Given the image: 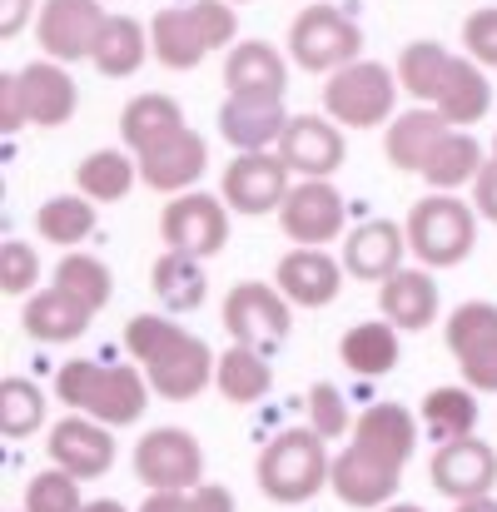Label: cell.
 <instances>
[{
	"mask_svg": "<svg viewBox=\"0 0 497 512\" xmlns=\"http://www.w3.org/2000/svg\"><path fill=\"white\" fill-rule=\"evenodd\" d=\"M50 458H55L60 473L90 483V478L110 473V463H115V438H110L105 423L75 413V418H60V423L50 428Z\"/></svg>",
	"mask_w": 497,
	"mask_h": 512,
	"instance_id": "18",
	"label": "cell"
},
{
	"mask_svg": "<svg viewBox=\"0 0 497 512\" xmlns=\"http://www.w3.org/2000/svg\"><path fill=\"white\" fill-rule=\"evenodd\" d=\"M174 130H184V110H179V100H169V95H135V100L125 105V115H120V135H125L130 155H140L145 145L165 140Z\"/></svg>",
	"mask_w": 497,
	"mask_h": 512,
	"instance_id": "34",
	"label": "cell"
},
{
	"mask_svg": "<svg viewBox=\"0 0 497 512\" xmlns=\"http://www.w3.org/2000/svg\"><path fill=\"white\" fill-rule=\"evenodd\" d=\"M224 85L229 100H254V105H284L289 90V65L269 40H239L224 60Z\"/></svg>",
	"mask_w": 497,
	"mask_h": 512,
	"instance_id": "15",
	"label": "cell"
},
{
	"mask_svg": "<svg viewBox=\"0 0 497 512\" xmlns=\"http://www.w3.org/2000/svg\"><path fill=\"white\" fill-rule=\"evenodd\" d=\"M135 179H140L135 155H125V150H95V155H85L75 165V194H85L90 204H115V199H125L135 189Z\"/></svg>",
	"mask_w": 497,
	"mask_h": 512,
	"instance_id": "32",
	"label": "cell"
},
{
	"mask_svg": "<svg viewBox=\"0 0 497 512\" xmlns=\"http://www.w3.org/2000/svg\"><path fill=\"white\" fill-rule=\"evenodd\" d=\"M289 324H294L289 319V299L279 289H269V284H234L229 299H224V329L244 348H259V353L279 348L289 339Z\"/></svg>",
	"mask_w": 497,
	"mask_h": 512,
	"instance_id": "10",
	"label": "cell"
},
{
	"mask_svg": "<svg viewBox=\"0 0 497 512\" xmlns=\"http://www.w3.org/2000/svg\"><path fill=\"white\" fill-rule=\"evenodd\" d=\"M453 512H497V498H473V503H458Z\"/></svg>",
	"mask_w": 497,
	"mask_h": 512,
	"instance_id": "51",
	"label": "cell"
},
{
	"mask_svg": "<svg viewBox=\"0 0 497 512\" xmlns=\"http://www.w3.org/2000/svg\"><path fill=\"white\" fill-rule=\"evenodd\" d=\"M453 135V125L433 110V105H418V110H403L393 115V125L383 130V155L393 170L423 174V165L433 160V150Z\"/></svg>",
	"mask_w": 497,
	"mask_h": 512,
	"instance_id": "21",
	"label": "cell"
},
{
	"mask_svg": "<svg viewBox=\"0 0 497 512\" xmlns=\"http://www.w3.org/2000/svg\"><path fill=\"white\" fill-rule=\"evenodd\" d=\"M393 105H398V80L378 60H353L338 75H329V85H324L329 120L333 125H348V130L393 125Z\"/></svg>",
	"mask_w": 497,
	"mask_h": 512,
	"instance_id": "6",
	"label": "cell"
},
{
	"mask_svg": "<svg viewBox=\"0 0 497 512\" xmlns=\"http://www.w3.org/2000/svg\"><path fill=\"white\" fill-rule=\"evenodd\" d=\"M234 45V10L229 0H194L160 10L150 25V50L165 70H194L209 50Z\"/></svg>",
	"mask_w": 497,
	"mask_h": 512,
	"instance_id": "3",
	"label": "cell"
},
{
	"mask_svg": "<svg viewBox=\"0 0 497 512\" xmlns=\"http://www.w3.org/2000/svg\"><path fill=\"white\" fill-rule=\"evenodd\" d=\"M353 443L368 448V453H378V458H388V463H398V468H408V458H413V448H418V423H413V413L398 408V403H373V408L358 418Z\"/></svg>",
	"mask_w": 497,
	"mask_h": 512,
	"instance_id": "27",
	"label": "cell"
},
{
	"mask_svg": "<svg viewBox=\"0 0 497 512\" xmlns=\"http://www.w3.org/2000/svg\"><path fill=\"white\" fill-rule=\"evenodd\" d=\"M333 478L329 448L314 428H284L259 453V488L269 503H309Z\"/></svg>",
	"mask_w": 497,
	"mask_h": 512,
	"instance_id": "4",
	"label": "cell"
},
{
	"mask_svg": "<svg viewBox=\"0 0 497 512\" xmlns=\"http://www.w3.org/2000/svg\"><path fill=\"white\" fill-rule=\"evenodd\" d=\"M214 388L229 398V403H259L269 388H274V368L259 348H244V343H229L219 353V368H214Z\"/></svg>",
	"mask_w": 497,
	"mask_h": 512,
	"instance_id": "31",
	"label": "cell"
},
{
	"mask_svg": "<svg viewBox=\"0 0 497 512\" xmlns=\"http://www.w3.org/2000/svg\"><path fill=\"white\" fill-rule=\"evenodd\" d=\"M284 105H254V100H224L219 110V135L239 150V155H269V145H284L289 135Z\"/></svg>",
	"mask_w": 497,
	"mask_h": 512,
	"instance_id": "25",
	"label": "cell"
},
{
	"mask_svg": "<svg viewBox=\"0 0 497 512\" xmlns=\"http://www.w3.org/2000/svg\"><path fill=\"white\" fill-rule=\"evenodd\" d=\"M289 50H294V60H299L304 70L338 75L343 65L358 60L363 30H358L343 10H333V5H309V10L294 20V30H289Z\"/></svg>",
	"mask_w": 497,
	"mask_h": 512,
	"instance_id": "7",
	"label": "cell"
},
{
	"mask_svg": "<svg viewBox=\"0 0 497 512\" xmlns=\"http://www.w3.org/2000/svg\"><path fill=\"white\" fill-rule=\"evenodd\" d=\"M20 125H30L25 95H20V75H0V130H20Z\"/></svg>",
	"mask_w": 497,
	"mask_h": 512,
	"instance_id": "46",
	"label": "cell"
},
{
	"mask_svg": "<svg viewBox=\"0 0 497 512\" xmlns=\"http://www.w3.org/2000/svg\"><path fill=\"white\" fill-rule=\"evenodd\" d=\"M160 234H165L169 254H189V259H209L229 244V204L204 194V189H189V194H174L160 219Z\"/></svg>",
	"mask_w": 497,
	"mask_h": 512,
	"instance_id": "8",
	"label": "cell"
},
{
	"mask_svg": "<svg viewBox=\"0 0 497 512\" xmlns=\"http://www.w3.org/2000/svg\"><path fill=\"white\" fill-rule=\"evenodd\" d=\"M497 483V453L483 438H463V443H443L438 458H433V488L458 498V503H473V498H493Z\"/></svg>",
	"mask_w": 497,
	"mask_h": 512,
	"instance_id": "19",
	"label": "cell"
},
{
	"mask_svg": "<svg viewBox=\"0 0 497 512\" xmlns=\"http://www.w3.org/2000/svg\"><path fill=\"white\" fill-rule=\"evenodd\" d=\"M463 45H468V60L497 70V5L473 10V15L463 20Z\"/></svg>",
	"mask_w": 497,
	"mask_h": 512,
	"instance_id": "45",
	"label": "cell"
},
{
	"mask_svg": "<svg viewBox=\"0 0 497 512\" xmlns=\"http://www.w3.org/2000/svg\"><path fill=\"white\" fill-rule=\"evenodd\" d=\"M279 160L304 179H329L343 165V135L333 130V120L319 115H294L289 120V135L279 145Z\"/></svg>",
	"mask_w": 497,
	"mask_h": 512,
	"instance_id": "22",
	"label": "cell"
},
{
	"mask_svg": "<svg viewBox=\"0 0 497 512\" xmlns=\"http://www.w3.org/2000/svg\"><path fill=\"white\" fill-rule=\"evenodd\" d=\"M493 160H497V140H493Z\"/></svg>",
	"mask_w": 497,
	"mask_h": 512,
	"instance_id": "54",
	"label": "cell"
},
{
	"mask_svg": "<svg viewBox=\"0 0 497 512\" xmlns=\"http://www.w3.org/2000/svg\"><path fill=\"white\" fill-rule=\"evenodd\" d=\"M15 75H20V95H25V115H30V125L55 130V125H65V120L75 115L80 95H75V80L65 75L60 60H30V65L15 70Z\"/></svg>",
	"mask_w": 497,
	"mask_h": 512,
	"instance_id": "23",
	"label": "cell"
},
{
	"mask_svg": "<svg viewBox=\"0 0 497 512\" xmlns=\"http://www.w3.org/2000/svg\"><path fill=\"white\" fill-rule=\"evenodd\" d=\"M343 214H348L343 194L333 189L329 179H304V184L289 189V199L279 209V224H284V234L294 244L319 249V244H329V239L343 234Z\"/></svg>",
	"mask_w": 497,
	"mask_h": 512,
	"instance_id": "14",
	"label": "cell"
},
{
	"mask_svg": "<svg viewBox=\"0 0 497 512\" xmlns=\"http://www.w3.org/2000/svg\"><path fill=\"white\" fill-rule=\"evenodd\" d=\"M403 254H408V229H398L393 219H368L343 239V269L353 279L388 284L403 269Z\"/></svg>",
	"mask_w": 497,
	"mask_h": 512,
	"instance_id": "20",
	"label": "cell"
},
{
	"mask_svg": "<svg viewBox=\"0 0 497 512\" xmlns=\"http://www.w3.org/2000/svg\"><path fill=\"white\" fill-rule=\"evenodd\" d=\"M135 165H140V179H145L150 189H160V194H189V189L199 184L204 165H209V145L184 125V130H174L165 140L145 145V150L135 155Z\"/></svg>",
	"mask_w": 497,
	"mask_h": 512,
	"instance_id": "16",
	"label": "cell"
},
{
	"mask_svg": "<svg viewBox=\"0 0 497 512\" xmlns=\"http://www.w3.org/2000/svg\"><path fill=\"white\" fill-rule=\"evenodd\" d=\"M150 55H155V50H150L145 25H140V20H130V15H110V20H105V30H100V45H95L90 65H95L100 75H110V80H130Z\"/></svg>",
	"mask_w": 497,
	"mask_h": 512,
	"instance_id": "29",
	"label": "cell"
},
{
	"mask_svg": "<svg viewBox=\"0 0 497 512\" xmlns=\"http://www.w3.org/2000/svg\"><path fill=\"white\" fill-rule=\"evenodd\" d=\"M194 512H234V498H229V488H214V483H199L194 493Z\"/></svg>",
	"mask_w": 497,
	"mask_h": 512,
	"instance_id": "48",
	"label": "cell"
},
{
	"mask_svg": "<svg viewBox=\"0 0 497 512\" xmlns=\"http://www.w3.org/2000/svg\"><path fill=\"white\" fill-rule=\"evenodd\" d=\"M105 10L100 0H40V15H35V30H40V50L50 60H90L95 45H100V30H105Z\"/></svg>",
	"mask_w": 497,
	"mask_h": 512,
	"instance_id": "11",
	"label": "cell"
},
{
	"mask_svg": "<svg viewBox=\"0 0 497 512\" xmlns=\"http://www.w3.org/2000/svg\"><path fill=\"white\" fill-rule=\"evenodd\" d=\"M473 189H478V214L497 224V160L483 165V174H478V184H473Z\"/></svg>",
	"mask_w": 497,
	"mask_h": 512,
	"instance_id": "47",
	"label": "cell"
},
{
	"mask_svg": "<svg viewBox=\"0 0 497 512\" xmlns=\"http://www.w3.org/2000/svg\"><path fill=\"white\" fill-rule=\"evenodd\" d=\"M90 309L80 304V299H70V294H60V289H40L30 304H25V334L40 343H70L80 339L85 329H90Z\"/></svg>",
	"mask_w": 497,
	"mask_h": 512,
	"instance_id": "30",
	"label": "cell"
},
{
	"mask_svg": "<svg viewBox=\"0 0 497 512\" xmlns=\"http://www.w3.org/2000/svg\"><path fill=\"white\" fill-rule=\"evenodd\" d=\"M398 478H403L398 463H388V458H378V453L348 443V448L333 458L329 488L348 508H388V498L398 493Z\"/></svg>",
	"mask_w": 497,
	"mask_h": 512,
	"instance_id": "17",
	"label": "cell"
},
{
	"mask_svg": "<svg viewBox=\"0 0 497 512\" xmlns=\"http://www.w3.org/2000/svg\"><path fill=\"white\" fill-rule=\"evenodd\" d=\"M150 284H155L160 304L174 309V314L199 309V304H204V294H209V279H204L199 259H189V254H160V259H155V269H150Z\"/></svg>",
	"mask_w": 497,
	"mask_h": 512,
	"instance_id": "37",
	"label": "cell"
},
{
	"mask_svg": "<svg viewBox=\"0 0 497 512\" xmlns=\"http://www.w3.org/2000/svg\"><path fill=\"white\" fill-rule=\"evenodd\" d=\"M80 478L60 473V468H45L25 483V512H80Z\"/></svg>",
	"mask_w": 497,
	"mask_h": 512,
	"instance_id": "42",
	"label": "cell"
},
{
	"mask_svg": "<svg viewBox=\"0 0 497 512\" xmlns=\"http://www.w3.org/2000/svg\"><path fill=\"white\" fill-rule=\"evenodd\" d=\"M473 239H478V219H473V204H463L458 194H428L408 214V249L428 269L463 264L473 254Z\"/></svg>",
	"mask_w": 497,
	"mask_h": 512,
	"instance_id": "5",
	"label": "cell"
},
{
	"mask_svg": "<svg viewBox=\"0 0 497 512\" xmlns=\"http://www.w3.org/2000/svg\"><path fill=\"white\" fill-rule=\"evenodd\" d=\"M338 358L343 368H353L358 378H383L398 368V334L388 319H373V324H353L343 343H338Z\"/></svg>",
	"mask_w": 497,
	"mask_h": 512,
	"instance_id": "33",
	"label": "cell"
},
{
	"mask_svg": "<svg viewBox=\"0 0 497 512\" xmlns=\"http://www.w3.org/2000/svg\"><path fill=\"white\" fill-rule=\"evenodd\" d=\"M35 229H40V239L70 249V244H80V239L95 229V204H90L85 194H55V199L40 204Z\"/></svg>",
	"mask_w": 497,
	"mask_h": 512,
	"instance_id": "39",
	"label": "cell"
},
{
	"mask_svg": "<svg viewBox=\"0 0 497 512\" xmlns=\"http://www.w3.org/2000/svg\"><path fill=\"white\" fill-rule=\"evenodd\" d=\"M378 309L393 329H428L438 319V284L423 269H398L378 289Z\"/></svg>",
	"mask_w": 497,
	"mask_h": 512,
	"instance_id": "26",
	"label": "cell"
},
{
	"mask_svg": "<svg viewBox=\"0 0 497 512\" xmlns=\"http://www.w3.org/2000/svg\"><path fill=\"white\" fill-rule=\"evenodd\" d=\"M140 512H194V498L189 493H150Z\"/></svg>",
	"mask_w": 497,
	"mask_h": 512,
	"instance_id": "50",
	"label": "cell"
},
{
	"mask_svg": "<svg viewBox=\"0 0 497 512\" xmlns=\"http://www.w3.org/2000/svg\"><path fill=\"white\" fill-rule=\"evenodd\" d=\"M40 423H45V393L30 378H5L0 383V433L30 438Z\"/></svg>",
	"mask_w": 497,
	"mask_h": 512,
	"instance_id": "41",
	"label": "cell"
},
{
	"mask_svg": "<svg viewBox=\"0 0 497 512\" xmlns=\"http://www.w3.org/2000/svg\"><path fill=\"white\" fill-rule=\"evenodd\" d=\"M448 70H453V55H448L443 45L413 40V45L403 50V60H398V85H403L413 100L438 105V95H443V85H448Z\"/></svg>",
	"mask_w": 497,
	"mask_h": 512,
	"instance_id": "38",
	"label": "cell"
},
{
	"mask_svg": "<svg viewBox=\"0 0 497 512\" xmlns=\"http://www.w3.org/2000/svg\"><path fill=\"white\" fill-rule=\"evenodd\" d=\"M80 512H125V508H120L115 498H95V503H85Z\"/></svg>",
	"mask_w": 497,
	"mask_h": 512,
	"instance_id": "52",
	"label": "cell"
},
{
	"mask_svg": "<svg viewBox=\"0 0 497 512\" xmlns=\"http://www.w3.org/2000/svg\"><path fill=\"white\" fill-rule=\"evenodd\" d=\"M55 289L70 294V299H80L90 314H100V309L110 304V294H115V279H110V269H105L100 259H90V254H65L60 269H55Z\"/></svg>",
	"mask_w": 497,
	"mask_h": 512,
	"instance_id": "40",
	"label": "cell"
},
{
	"mask_svg": "<svg viewBox=\"0 0 497 512\" xmlns=\"http://www.w3.org/2000/svg\"><path fill=\"white\" fill-rule=\"evenodd\" d=\"M378 512H423V508H413V503H388V508H378Z\"/></svg>",
	"mask_w": 497,
	"mask_h": 512,
	"instance_id": "53",
	"label": "cell"
},
{
	"mask_svg": "<svg viewBox=\"0 0 497 512\" xmlns=\"http://www.w3.org/2000/svg\"><path fill=\"white\" fill-rule=\"evenodd\" d=\"M229 5H239V0H229Z\"/></svg>",
	"mask_w": 497,
	"mask_h": 512,
	"instance_id": "55",
	"label": "cell"
},
{
	"mask_svg": "<svg viewBox=\"0 0 497 512\" xmlns=\"http://www.w3.org/2000/svg\"><path fill=\"white\" fill-rule=\"evenodd\" d=\"M448 348L468 378V388L478 393H497V304H463L448 319Z\"/></svg>",
	"mask_w": 497,
	"mask_h": 512,
	"instance_id": "12",
	"label": "cell"
},
{
	"mask_svg": "<svg viewBox=\"0 0 497 512\" xmlns=\"http://www.w3.org/2000/svg\"><path fill=\"white\" fill-rule=\"evenodd\" d=\"M289 174L294 170L279 155H234L219 184V199L239 214H274L289 199Z\"/></svg>",
	"mask_w": 497,
	"mask_h": 512,
	"instance_id": "13",
	"label": "cell"
},
{
	"mask_svg": "<svg viewBox=\"0 0 497 512\" xmlns=\"http://www.w3.org/2000/svg\"><path fill=\"white\" fill-rule=\"evenodd\" d=\"M135 473L155 493H194L204 478V453L199 438L184 428H150L135 448Z\"/></svg>",
	"mask_w": 497,
	"mask_h": 512,
	"instance_id": "9",
	"label": "cell"
},
{
	"mask_svg": "<svg viewBox=\"0 0 497 512\" xmlns=\"http://www.w3.org/2000/svg\"><path fill=\"white\" fill-rule=\"evenodd\" d=\"M343 264H333L324 249H294L279 259V294L299 309H324L338 299Z\"/></svg>",
	"mask_w": 497,
	"mask_h": 512,
	"instance_id": "24",
	"label": "cell"
},
{
	"mask_svg": "<svg viewBox=\"0 0 497 512\" xmlns=\"http://www.w3.org/2000/svg\"><path fill=\"white\" fill-rule=\"evenodd\" d=\"M30 10H35V0H5V15H0V35H5V40H15V35L25 30Z\"/></svg>",
	"mask_w": 497,
	"mask_h": 512,
	"instance_id": "49",
	"label": "cell"
},
{
	"mask_svg": "<svg viewBox=\"0 0 497 512\" xmlns=\"http://www.w3.org/2000/svg\"><path fill=\"white\" fill-rule=\"evenodd\" d=\"M309 428H314L324 443L348 433V398H343L333 383H314V388H309Z\"/></svg>",
	"mask_w": 497,
	"mask_h": 512,
	"instance_id": "43",
	"label": "cell"
},
{
	"mask_svg": "<svg viewBox=\"0 0 497 512\" xmlns=\"http://www.w3.org/2000/svg\"><path fill=\"white\" fill-rule=\"evenodd\" d=\"M55 393L65 408H75L80 418H95L105 428H125L145 413L150 403V378H140V368H120V363H60L55 373Z\"/></svg>",
	"mask_w": 497,
	"mask_h": 512,
	"instance_id": "2",
	"label": "cell"
},
{
	"mask_svg": "<svg viewBox=\"0 0 497 512\" xmlns=\"http://www.w3.org/2000/svg\"><path fill=\"white\" fill-rule=\"evenodd\" d=\"M453 130H463V125H478L488 110H493V85H488V75H483V65L478 60H463V55H453V70H448V85H443V95H438V105H433Z\"/></svg>",
	"mask_w": 497,
	"mask_h": 512,
	"instance_id": "28",
	"label": "cell"
},
{
	"mask_svg": "<svg viewBox=\"0 0 497 512\" xmlns=\"http://www.w3.org/2000/svg\"><path fill=\"white\" fill-rule=\"evenodd\" d=\"M125 348L145 368L150 388L160 398H169V403L199 398L214 383V368H219V358L209 353V343L194 339L189 329H179L169 319H160V314H135L125 324Z\"/></svg>",
	"mask_w": 497,
	"mask_h": 512,
	"instance_id": "1",
	"label": "cell"
},
{
	"mask_svg": "<svg viewBox=\"0 0 497 512\" xmlns=\"http://www.w3.org/2000/svg\"><path fill=\"white\" fill-rule=\"evenodd\" d=\"M483 165H488V160H483L478 140L463 135V130H453V135L433 150V160L423 165V179L433 184V194H453V189H463V184H478Z\"/></svg>",
	"mask_w": 497,
	"mask_h": 512,
	"instance_id": "35",
	"label": "cell"
},
{
	"mask_svg": "<svg viewBox=\"0 0 497 512\" xmlns=\"http://www.w3.org/2000/svg\"><path fill=\"white\" fill-rule=\"evenodd\" d=\"M35 284H40V259H35V249L20 244V239H10V244L0 249V289H5V294H30Z\"/></svg>",
	"mask_w": 497,
	"mask_h": 512,
	"instance_id": "44",
	"label": "cell"
},
{
	"mask_svg": "<svg viewBox=\"0 0 497 512\" xmlns=\"http://www.w3.org/2000/svg\"><path fill=\"white\" fill-rule=\"evenodd\" d=\"M423 423H428V433L438 438V448H443V443L478 438V433H473V428H478V398H473V388H433V393L423 398Z\"/></svg>",
	"mask_w": 497,
	"mask_h": 512,
	"instance_id": "36",
	"label": "cell"
}]
</instances>
